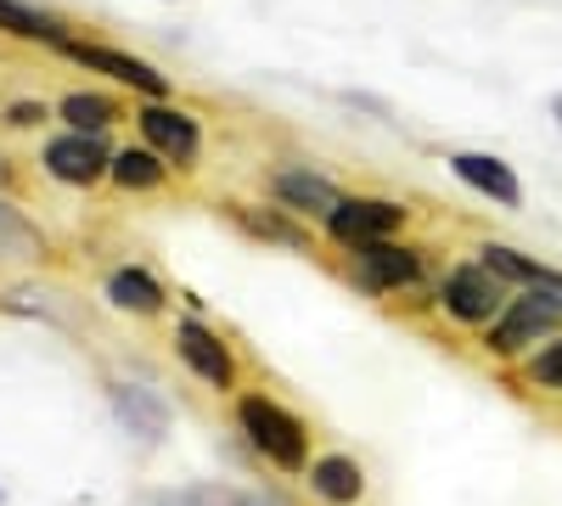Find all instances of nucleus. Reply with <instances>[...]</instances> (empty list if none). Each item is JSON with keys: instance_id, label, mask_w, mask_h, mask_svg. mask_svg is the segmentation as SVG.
I'll return each instance as SVG.
<instances>
[{"instance_id": "obj_13", "label": "nucleus", "mask_w": 562, "mask_h": 506, "mask_svg": "<svg viewBox=\"0 0 562 506\" xmlns=\"http://www.w3.org/2000/svg\"><path fill=\"white\" fill-rule=\"evenodd\" d=\"M473 254H479V265H490V270L501 276L506 288L546 293V299L562 304V270H551V265H540V259H529V254H518V248H506V243H479Z\"/></svg>"}, {"instance_id": "obj_11", "label": "nucleus", "mask_w": 562, "mask_h": 506, "mask_svg": "<svg viewBox=\"0 0 562 506\" xmlns=\"http://www.w3.org/2000/svg\"><path fill=\"white\" fill-rule=\"evenodd\" d=\"M108 405H113V417L124 423V434H135L140 445H158L169 434V400L153 383L108 378Z\"/></svg>"}, {"instance_id": "obj_1", "label": "nucleus", "mask_w": 562, "mask_h": 506, "mask_svg": "<svg viewBox=\"0 0 562 506\" xmlns=\"http://www.w3.org/2000/svg\"><path fill=\"white\" fill-rule=\"evenodd\" d=\"M237 428L265 456L276 473H304L310 468V423L270 394H237Z\"/></svg>"}, {"instance_id": "obj_15", "label": "nucleus", "mask_w": 562, "mask_h": 506, "mask_svg": "<svg viewBox=\"0 0 562 506\" xmlns=\"http://www.w3.org/2000/svg\"><path fill=\"white\" fill-rule=\"evenodd\" d=\"M40 265H52V237L12 198H0V270H40Z\"/></svg>"}, {"instance_id": "obj_6", "label": "nucleus", "mask_w": 562, "mask_h": 506, "mask_svg": "<svg viewBox=\"0 0 562 506\" xmlns=\"http://www.w3.org/2000/svg\"><path fill=\"white\" fill-rule=\"evenodd\" d=\"M135 124H140V142H147L169 169H180V175L198 169V158H203V124L186 113V108H175V102H147V108L135 113Z\"/></svg>"}, {"instance_id": "obj_21", "label": "nucleus", "mask_w": 562, "mask_h": 506, "mask_svg": "<svg viewBox=\"0 0 562 506\" xmlns=\"http://www.w3.org/2000/svg\"><path fill=\"white\" fill-rule=\"evenodd\" d=\"M524 383L529 389H546V394H562V333L524 360Z\"/></svg>"}, {"instance_id": "obj_2", "label": "nucleus", "mask_w": 562, "mask_h": 506, "mask_svg": "<svg viewBox=\"0 0 562 506\" xmlns=\"http://www.w3.org/2000/svg\"><path fill=\"white\" fill-rule=\"evenodd\" d=\"M562 333V304L546 293H512L506 310L484 327V355L490 360H529L540 344Z\"/></svg>"}, {"instance_id": "obj_18", "label": "nucleus", "mask_w": 562, "mask_h": 506, "mask_svg": "<svg viewBox=\"0 0 562 506\" xmlns=\"http://www.w3.org/2000/svg\"><path fill=\"white\" fill-rule=\"evenodd\" d=\"M0 34L29 40V45H52V52H57L63 40H74L63 18H52V12L29 7V0H0Z\"/></svg>"}, {"instance_id": "obj_25", "label": "nucleus", "mask_w": 562, "mask_h": 506, "mask_svg": "<svg viewBox=\"0 0 562 506\" xmlns=\"http://www.w3.org/2000/svg\"><path fill=\"white\" fill-rule=\"evenodd\" d=\"M551 113H557V124H562V97H551Z\"/></svg>"}, {"instance_id": "obj_4", "label": "nucleus", "mask_w": 562, "mask_h": 506, "mask_svg": "<svg viewBox=\"0 0 562 506\" xmlns=\"http://www.w3.org/2000/svg\"><path fill=\"white\" fill-rule=\"evenodd\" d=\"M506 299H512V288L479 259H456L439 276V310L450 321H461V327H490V321L506 310Z\"/></svg>"}, {"instance_id": "obj_24", "label": "nucleus", "mask_w": 562, "mask_h": 506, "mask_svg": "<svg viewBox=\"0 0 562 506\" xmlns=\"http://www.w3.org/2000/svg\"><path fill=\"white\" fill-rule=\"evenodd\" d=\"M237 506H299L288 490H276V484H265V490H243L237 495Z\"/></svg>"}, {"instance_id": "obj_3", "label": "nucleus", "mask_w": 562, "mask_h": 506, "mask_svg": "<svg viewBox=\"0 0 562 506\" xmlns=\"http://www.w3.org/2000/svg\"><path fill=\"white\" fill-rule=\"evenodd\" d=\"M422 270H428V254L411 248V243L383 237V243H360V248H349L344 282H349L355 293H366V299H389V293H400V288H416V282H422Z\"/></svg>"}, {"instance_id": "obj_17", "label": "nucleus", "mask_w": 562, "mask_h": 506, "mask_svg": "<svg viewBox=\"0 0 562 506\" xmlns=\"http://www.w3.org/2000/svg\"><path fill=\"white\" fill-rule=\"evenodd\" d=\"M102 293H108L113 310L140 315V321H158V315L169 310V293H164V282H158L147 265H119V270H108Z\"/></svg>"}, {"instance_id": "obj_8", "label": "nucleus", "mask_w": 562, "mask_h": 506, "mask_svg": "<svg viewBox=\"0 0 562 506\" xmlns=\"http://www.w3.org/2000/svg\"><path fill=\"white\" fill-rule=\"evenodd\" d=\"M57 52L68 63L90 68V74H108L113 85L135 90V97H147V102H169V79L147 57H130V52H119V45H97V40H63Z\"/></svg>"}, {"instance_id": "obj_9", "label": "nucleus", "mask_w": 562, "mask_h": 506, "mask_svg": "<svg viewBox=\"0 0 562 506\" xmlns=\"http://www.w3.org/2000/svg\"><path fill=\"white\" fill-rule=\"evenodd\" d=\"M40 164H45V175H52V180H63V187H97V180H108V169H113V153H108L102 135L63 130V135L45 142Z\"/></svg>"}, {"instance_id": "obj_22", "label": "nucleus", "mask_w": 562, "mask_h": 506, "mask_svg": "<svg viewBox=\"0 0 562 506\" xmlns=\"http://www.w3.org/2000/svg\"><path fill=\"white\" fill-rule=\"evenodd\" d=\"M153 506H237V495L220 490V484H186V490L153 495Z\"/></svg>"}, {"instance_id": "obj_5", "label": "nucleus", "mask_w": 562, "mask_h": 506, "mask_svg": "<svg viewBox=\"0 0 562 506\" xmlns=\"http://www.w3.org/2000/svg\"><path fill=\"white\" fill-rule=\"evenodd\" d=\"M169 344H175L180 366H186V372H192L198 383H209L214 394H243V366H237V349H231V344L209 327V321H198V315L175 321Z\"/></svg>"}, {"instance_id": "obj_10", "label": "nucleus", "mask_w": 562, "mask_h": 506, "mask_svg": "<svg viewBox=\"0 0 562 506\" xmlns=\"http://www.w3.org/2000/svg\"><path fill=\"white\" fill-rule=\"evenodd\" d=\"M265 192H270L276 209H288V214H299V220H326V214L344 203V192H338L321 169H310V164L270 169V175H265Z\"/></svg>"}, {"instance_id": "obj_14", "label": "nucleus", "mask_w": 562, "mask_h": 506, "mask_svg": "<svg viewBox=\"0 0 562 506\" xmlns=\"http://www.w3.org/2000/svg\"><path fill=\"white\" fill-rule=\"evenodd\" d=\"M304 484L321 506H360L366 501V468L355 462L349 450H326L304 468Z\"/></svg>"}, {"instance_id": "obj_16", "label": "nucleus", "mask_w": 562, "mask_h": 506, "mask_svg": "<svg viewBox=\"0 0 562 506\" xmlns=\"http://www.w3.org/2000/svg\"><path fill=\"white\" fill-rule=\"evenodd\" d=\"M450 169L461 187H473L479 198L501 203V209H524V180L512 175V164L490 158V153H450Z\"/></svg>"}, {"instance_id": "obj_7", "label": "nucleus", "mask_w": 562, "mask_h": 506, "mask_svg": "<svg viewBox=\"0 0 562 506\" xmlns=\"http://www.w3.org/2000/svg\"><path fill=\"white\" fill-rule=\"evenodd\" d=\"M405 220H411V209L405 203H394V198H349L344 192V203L326 214L321 225H326V237H333L338 248H360V243H383V237H400L405 232Z\"/></svg>"}, {"instance_id": "obj_20", "label": "nucleus", "mask_w": 562, "mask_h": 506, "mask_svg": "<svg viewBox=\"0 0 562 506\" xmlns=\"http://www.w3.org/2000/svg\"><path fill=\"white\" fill-rule=\"evenodd\" d=\"M108 180H113L119 192H158L164 180H169V164L153 147H124V153H113Z\"/></svg>"}, {"instance_id": "obj_12", "label": "nucleus", "mask_w": 562, "mask_h": 506, "mask_svg": "<svg viewBox=\"0 0 562 506\" xmlns=\"http://www.w3.org/2000/svg\"><path fill=\"white\" fill-rule=\"evenodd\" d=\"M225 214L237 220V232H248L254 243L288 248V254H315V237L299 225V214L270 209V203H225Z\"/></svg>"}, {"instance_id": "obj_23", "label": "nucleus", "mask_w": 562, "mask_h": 506, "mask_svg": "<svg viewBox=\"0 0 562 506\" xmlns=\"http://www.w3.org/2000/svg\"><path fill=\"white\" fill-rule=\"evenodd\" d=\"M0 119H7L12 130H40L45 119H52V108H45V102H7V113H0Z\"/></svg>"}, {"instance_id": "obj_19", "label": "nucleus", "mask_w": 562, "mask_h": 506, "mask_svg": "<svg viewBox=\"0 0 562 506\" xmlns=\"http://www.w3.org/2000/svg\"><path fill=\"white\" fill-rule=\"evenodd\" d=\"M57 119H63L68 130L102 135L108 124H119V119H124V108H119V97H102V90H68V97L57 102Z\"/></svg>"}]
</instances>
